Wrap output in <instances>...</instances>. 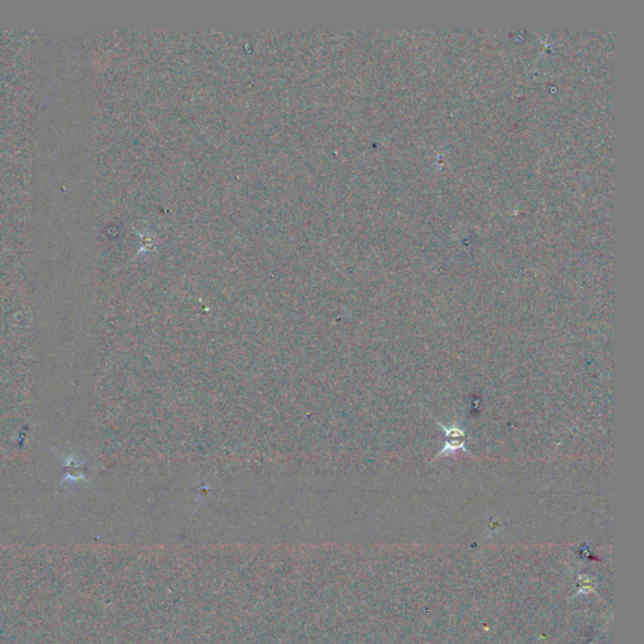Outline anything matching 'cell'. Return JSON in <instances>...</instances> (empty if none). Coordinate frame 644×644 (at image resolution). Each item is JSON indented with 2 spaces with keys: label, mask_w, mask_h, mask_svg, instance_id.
<instances>
[{
  "label": "cell",
  "mask_w": 644,
  "mask_h": 644,
  "mask_svg": "<svg viewBox=\"0 0 644 644\" xmlns=\"http://www.w3.org/2000/svg\"><path fill=\"white\" fill-rule=\"evenodd\" d=\"M62 467L65 470V476L60 481V485L65 484H79V482H87L91 484L86 477V462L87 459H81L80 457L74 454H63L58 452Z\"/></svg>",
  "instance_id": "cell-1"
}]
</instances>
